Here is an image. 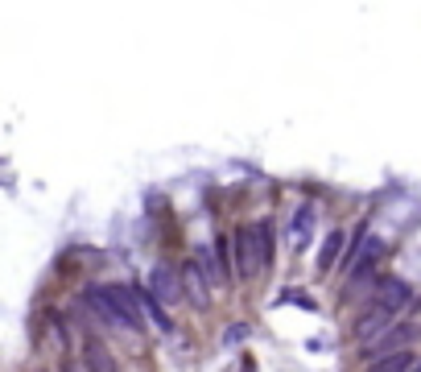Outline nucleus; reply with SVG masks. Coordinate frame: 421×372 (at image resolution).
I'll return each instance as SVG.
<instances>
[{
	"mask_svg": "<svg viewBox=\"0 0 421 372\" xmlns=\"http://www.w3.org/2000/svg\"><path fill=\"white\" fill-rule=\"evenodd\" d=\"M194 265L202 269V278H207V285H211V289H223V285L232 281V273H228V269L219 265L215 248H198V252H194Z\"/></svg>",
	"mask_w": 421,
	"mask_h": 372,
	"instance_id": "1a4fd4ad",
	"label": "nucleus"
},
{
	"mask_svg": "<svg viewBox=\"0 0 421 372\" xmlns=\"http://www.w3.org/2000/svg\"><path fill=\"white\" fill-rule=\"evenodd\" d=\"M103 289H108V298H112V306H116L124 331H145V315H140L137 294H133L128 285H103Z\"/></svg>",
	"mask_w": 421,
	"mask_h": 372,
	"instance_id": "7ed1b4c3",
	"label": "nucleus"
},
{
	"mask_svg": "<svg viewBox=\"0 0 421 372\" xmlns=\"http://www.w3.org/2000/svg\"><path fill=\"white\" fill-rule=\"evenodd\" d=\"M413 339H418V327H388L384 335H376L372 343L364 348V360L376 364V360H384V356H392V352H409Z\"/></svg>",
	"mask_w": 421,
	"mask_h": 372,
	"instance_id": "f03ea898",
	"label": "nucleus"
},
{
	"mask_svg": "<svg viewBox=\"0 0 421 372\" xmlns=\"http://www.w3.org/2000/svg\"><path fill=\"white\" fill-rule=\"evenodd\" d=\"M248 335H252V327H248V323H235V327H228V331H223V348H235V343H244Z\"/></svg>",
	"mask_w": 421,
	"mask_h": 372,
	"instance_id": "ddd939ff",
	"label": "nucleus"
},
{
	"mask_svg": "<svg viewBox=\"0 0 421 372\" xmlns=\"http://www.w3.org/2000/svg\"><path fill=\"white\" fill-rule=\"evenodd\" d=\"M149 298L157 302V306H170V302H178L182 298V285H178V273L161 261V265H153V273H149Z\"/></svg>",
	"mask_w": 421,
	"mask_h": 372,
	"instance_id": "39448f33",
	"label": "nucleus"
},
{
	"mask_svg": "<svg viewBox=\"0 0 421 372\" xmlns=\"http://www.w3.org/2000/svg\"><path fill=\"white\" fill-rule=\"evenodd\" d=\"M178 285H182V298H190L198 310H207V306H211V285H207L202 269H198L194 261H186V265L178 269Z\"/></svg>",
	"mask_w": 421,
	"mask_h": 372,
	"instance_id": "423d86ee",
	"label": "nucleus"
},
{
	"mask_svg": "<svg viewBox=\"0 0 421 372\" xmlns=\"http://www.w3.org/2000/svg\"><path fill=\"white\" fill-rule=\"evenodd\" d=\"M232 261H235V278L239 281H252L260 273V232L256 224H244L232 240Z\"/></svg>",
	"mask_w": 421,
	"mask_h": 372,
	"instance_id": "f257e3e1",
	"label": "nucleus"
},
{
	"mask_svg": "<svg viewBox=\"0 0 421 372\" xmlns=\"http://www.w3.org/2000/svg\"><path fill=\"white\" fill-rule=\"evenodd\" d=\"M339 257H343V232H327L323 252H318V269H323V273L334 269V265H339Z\"/></svg>",
	"mask_w": 421,
	"mask_h": 372,
	"instance_id": "9b49d317",
	"label": "nucleus"
},
{
	"mask_svg": "<svg viewBox=\"0 0 421 372\" xmlns=\"http://www.w3.org/2000/svg\"><path fill=\"white\" fill-rule=\"evenodd\" d=\"M62 372H87V369H83V364H66Z\"/></svg>",
	"mask_w": 421,
	"mask_h": 372,
	"instance_id": "4468645a",
	"label": "nucleus"
},
{
	"mask_svg": "<svg viewBox=\"0 0 421 372\" xmlns=\"http://www.w3.org/2000/svg\"><path fill=\"white\" fill-rule=\"evenodd\" d=\"M314 224H318V211H314L310 203H302V207L293 211L289 228H285V240H289V248H293V252H302V248L310 244V236H314Z\"/></svg>",
	"mask_w": 421,
	"mask_h": 372,
	"instance_id": "0eeeda50",
	"label": "nucleus"
},
{
	"mask_svg": "<svg viewBox=\"0 0 421 372\" xmlns=\"http://www.w3.org/2000/svg\"><path fill=\"white\" fill-rule=\"evenodd\" d=\"M409 372H421V360H418V364H413V369H409Z\"/></svg>",
	"mask_w": 421,
	"mask_h": 372,
	"instance_id": "2eb2a0df",
	"label": "nucleus"
},
{
	"mask_svg": "<svg viewBox=\"0 0 421 372\" xmlns=\"http://www.w3.org/2000/svg\"><path fill=\"white\" fill-rule=\"evenodd\" d=\"M83 306H87V310H91V315H95V319H99L103 327H124L103 285H87V289H83Z\"/></svg>",
	"mask_w": 421,
	"mask_h": 372,
	"instance_id": "6e6552de",
	"label": "nucleus"
},
{
	"mask_svg": "<svg viewBox=\"0 0 421 372\" xmlns=\"http://www.w3.org/2000/svg\"><path fill=\"white\" fill-rule=\"evenodd\" d=\"M413 364H418V360H413V352H392V356L376 360V364H372L368 372H409Z\"/></svg>",
	"mask_w": 421,
	"mask_h": 372,
	"instance_id": "f8f14e48",
	"label": "nucleus"
},
{
	"mask_svg": "<svg viewBox=\"0 0 421 372\" xmlns=\"http://www.w3.org/2000/svg\"><path fill=\"white\" fill-rule=\"evenodd\" d=\"M409 298H413L409 281H401V278H384L380 285H376V298H372V306H380V310H388V315H401V310L409 306Z\"/></svg>",
	"mask_w": 421,
	"mask_h": 372,
	"instance_id": "20e7f679",
	"label": "nucleus"
},
{
	"mask_svg": "<svg viewBox=\"0 0 421 372\" xmlns=\"http://www.w3.org/2000/svg\"><path fill=\"white\" fill-rule=\"evenodd\" d=\"M83 369L87 372H116V360H112V352L95 339V335H87L83 339Z\"/></svg>",
	"mask_w": 421,
	"mask_h": 372,
	"instance_id": "9d476101",
	"label": "nucleus"
}]
</instances>
